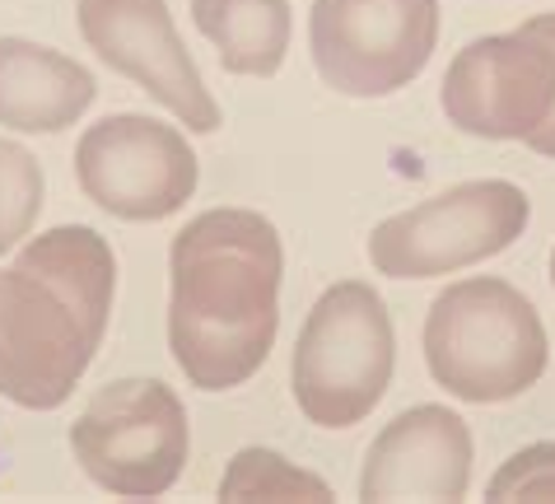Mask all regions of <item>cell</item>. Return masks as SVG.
I'll return each instance as SVG.
<instances>
[{"label": "cell", "mask_w": 555, "mask_h": 504, "mask_svg": "<svg viewBox=\"0 0 555 504\" xmlns=\"http://www.w3.org/2000/svg\"><path fill=\"white\" fill-rule=\"evenodd\" d=\"M285 248L261 210H202L168 248V350L192 388H243L281 332Z\"/></svg>", "instance_id": "cell-1"}, {"label": "cell", "mask_w": 555, "mask_h": 504, "mask_svg": "<svg viewBox=\"0 0 555 504\" xmlns=\"http://www.w3.org/2000/svg\"><path fill=\"white\" fill-rule=\"evenodd\" d=\"M117 295V257L99 229L56 224L0 267V397L56 411L94 364Z\"/></svg>", "instance_id": "cell-2"}, {"label": "cell", "mask_w": 555, "mask_h": 504, "mask_svg": "<svg viewBox=\"0 0 555 504\" xmlns=\"http://www.w3.org/2000/svg\"><path fill=\"white\" fill-rule=\"evenodd\" d=\"M551 341L532 299L500 276L449 285L425 318L429 378L462 402H508L537 388Z\"/></svg>", "instance_id": "cell-3"}, {"label": "cell", "mask_w": 555, "mask_h": 504, "mask_svg": "<svg viewBox=\"0 0 555 504\" xmlns=\"http://www.w3.org/2000/svg\"><path fill=\"white\" fill-rule=\"evenodd\" d=\"M397 370V336L388 303L364 281H336L308 309L289 388L318 430H350L383 402Z\"/></svg>", "instance_id": "cell-4"}, {"label": "cell", "mask_w": 555, "mask_h": 504, "mask_svg": "<svg viewBox=\"0 0 555 504\" xmlns=\"http://www.w3.org/2000/svg\"><path fill=\"white\" fill-rule=\"evenodd\" d=\"M439 108L476 141H522L555 159V14H532L514 34L472 38L443 75Z\"/></svg>", "instance_id": "cell-5"}, {"label": "cell", "mask_w": 555, "mask_h": 504, "mask_svg": "<svg viewBox=\"0 0 555 504\" xmlns=\"http://www.w3.org/2000/svg\"><path fill=\"white\" fill-rule=\"evenodd\" d=\"M70 453L107 495H168L192 453L188 406L159 378H117L89 397L70 425Z\"/></svg>", "instance_id": "cell-6"}, {"label": "cell", "mask_w": 555, "mask_h": 504, "mask_svg": "<svg viewBox=\"0 0 555 504\" xmlns=\"http://www.w3.org/2000/svg\"><path fill=\"white\" fill-rule=\"evenodd\" d=\"M532 220V202L508 178H476L388 216L369 234V262L392 281H429L514 248Z\"/></svg>", "instance_id": "cell-7"}, {"label": "cell", "mask_w": 555, "mask_h": 504, "mask_svg": "<svg viewBox=\"0 0 555 504\" xmlns=\"http://www.w3.org/2000/svg\"><path fill=\"white\" fill-rule=\"evenodd\" d=\"M439 48V0H313L308 52L322 85L346 99H388Z\"/></svg>", "instance_id": "cell-8"}, {"label": "cell", "mask_w": 555, "mask_h": 504, "mask_svg": "<svg viewBox=\"0 0 555 504\" xmlns=\"http://www.w3.org/2000/svg\"><path fill=\"white\" fill-rule=\"evenodd\" d=\"M75 178H80V192L107 216L154 224L192 202L202 168L178 127L141 113H117L80 135Z\"/></svg>", "instance_id": "cell-9"}, {"label": "cell", "mask_w": 555, "mask_h": 504, "mask_svg": "<svg viewBox=\"0 0 555 504\" xmlns=\"http://www.w3.org/2000/svg\"><path fill=\"white\" fill-rule=\"evenodd\" d=\"M75 20L103 66L135 80L188 131H220V103L178 38L168 0H75Z\"/></svg>", "instance_id": "cell-10"}, {"label": "cell", "mask_w": 555, "mask_h": 504, "mask_svg": "<svg viewBox=\"0 0 555 504\" xmlns=\"http://www.w3.org/2000/svg\"><path fill=\"white\" fill-rule=\"evenodd\" d=\"M472 486V430L449 406H411L364 453L360 500H462Z\"/></svg>", "instance_id": "cell-11"}, {"label": "cell", "mask_w": 555, "mask_h": 504, "mask_svg": "<svg viewBox=\"0 0 555 504\" xmlns=\"http://www.w3.org/2000/svg\"><path fill=\"white\" fill-rule=\"evenodd\" d=\"M94 99V75L75 56L28 38H0V127L52 135L75 127Z\"/></svg>", "instance_id": "cell-12"}, {"label": "cell", "mask_w": 555, "mask_h": 504, "mask_svg": "<svg viewBox=\"0 0 555 504\" xmlns=\"http://www.w3.org/2000/svg\"><path fill=\"white\" fill-rule=\"evenodd\" d=\"M192 24L220 52L229 75L271 80L285 66L295 14L289 0H192Z\"/></svg>", "instance_id": "cell-13"}, {"label": "cell", "mask_w": 555, "mask_h": 504, "mask_svg": "<svg viewBox=\"0 0 555 504\" xmlns=\"http://www.w3.org/2000/svg\"><path fill=\"white\" fill-rule=\"evenodd\" d=\"M220 500H332V486L275 449H243L224 471Z\"/></svg>", "instance_id": "cell-14"}, {"label": "cell", "mask_w": 555, "mask_h": 504, "mask_svg": "<svg viewBox=\"0 0 555 504\" xmlns=\"http://www.w3.org/2000/svg\"><path fill=\"white\" fill-rule=\"evenodd\" d=\"M42 168L20 141H0V253L20 248L42 210Z\"/></svg>", "instance_id": "cell-15"}, {"label": "cell", "mask_w": 555, "mask_h": 504, "mask_svg": "<svg viewBox=\"0 0 555 504\" xmlns=\"http://www.w3.org/2000/svg\"><path fill=\"white\" fill-rule=\"evenodd\" d=\"M486 500H555V444H528L490 477Z\"/></svg>", "instance_id": "cell-16"}, {"label": "cell", "mask_w": 555, "mask_h": 504, "mask_svg": "<svg viewBox=\"0 0 555 504\" xmlns=\"http://www.w3.org/2000/svg\"><path fill=\"white\" fill-rule=\"evenodd\" d=\"M551 285H555V248H551Z\"/></svg>", "instance_id": "cell-17"}]
</instances>
